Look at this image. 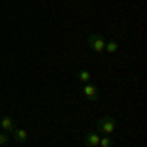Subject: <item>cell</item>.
I'll return each instance as SVG.
<instances>
[{
    "mask_svg": "<svg viewBox=\"0 0 147 147\" xmlns=\"http://www.w3.org/2000/svg\"><path fill=\"white\" fill-rule=\"evenodd\" d=\"M96 131L100 136H114L116 134V120L112 116H104L96 122Z\"/></svg>",
    "mask_w": 147,
    "mask_h": 147,
    "instance_id": "cell-1",
    "label": "cell"
},
{
    "mask_svg": "<svg viewBox=\"0 0 147 147\" xmlns=\"http://www.w3.org/2000/svg\"><path fill=\"white\" fill-rule=\"evenodd\" d=\"M86 43H88V49H92L96 55H104V45H106V39L98 34H90L88 35V39H86Z\"/></svg>",
    "mask_w": 147,
    "mask_h": 147,
    "instance_id": "cell-2",
    "label": "cell"
},
{
    "mask_svg": "<svg viewBox=\"0 0 147 147\" xmlns=\"http://www.w3.org/2000/svg\"><path fill=\"white\" fill-rule=\"evenodd\" d=\"M80 92H82L84 100H88V102H96V100H98V96H100V92H98V88H96L94 84H90V82L82 84V88H80Z\"/></svg>",
    "mask_w": 147,
    "mask_h": 147,
    "instance_id": "cell-3",
    "label": "cell"
},
{
    "mask_svg": "<svg viewBox=\"0 0 147 147\" xmlns=\"http://www.w3.org/2000/svg\"><path fill=\"white\" fill-rule=\"evenodd\" d=\"M10 137L14 141H18V143H26V141L30 139V134H28L26 127H14V131L10 134Z\"/></svg>",
    "mask_w": 147,
    "mask_h": 147,
    "instance_id": "cell-4",
    "label": "cell"
},
{
    "mask_svg": "<svg viewBox=\"0 0 147 147\" xmlns=\"http://www.w3.org/2000/svg\"><path fill=\"white\" fill-rule=\"evenodd\" d=\"M98 141H100V134L98 131H86L84 137H82V143L86 147H98Z\"/></svg>",
    "mask_w": 147,
    "mask_h": 147,
    "instance_id": "cell-5",
    "label": "cell"
},
{
    "mask_svg": "<svg viewBox=\"0 0 147 147\" xmlns=\"http://www.w3.org/2000/svg\"><path fill=\"white\" fill-rule=\"evenodd\" d=\"M0 127H2V131L12 134V131H14V127H16V120H14L12 116H4V118L0 120Z\"/></svg>",
    "mask_w": 147,
    "mask_h": 147,
    "instance_id": "cell-6",
    "label": "cell"
},
{
    "mask_svg": "<svg viewBox=\"0 0 147 147\" xmlns=\"http://www.w3.org/2000/svg\"><path fill=\"white\" fill-rule=\"evenodd\" d=\"M77 79H79L82 84H86V82H90L92 75H90V71H86V69H80L79 73H77Z\"/></svg>",
    "mask_w": 147,
    "mask_h": 147,
    "instance_id": "cell-7",
    "label": "cell"
},
{
    "mask_svg": "<svg viewBox=\"0 0 147 147\" xmlns=\"http://www.w3.org/2000/svg\"><path fill=\"white\" fill-rule=\"evenodd\" d=\"M118 51V43L114 41V39H108L106 41V45H104V53H110V55H114Z\"/></svg>",
    "mask_w": 147,
    "mask_h": 147,
    "instance_id": "cell-8",
    "label": "cell"
},
{
    "mask_svg": "<svg viewBox=\"0 0 147 147\" xmlns=\"http://www.w3.org/2000/svg\"><path fill=\"white\" fill-rule=\"evenodd\" d=\"M98 147H114V139H112L110 136H100Z\"/></svg>",
    "mask_w": 147,
    "mask_h": 147,
    "instance_id": "cell-9",
    "label": "cell"
},
{
    "mask_svg": "<svg viewBox=\"0 0 147 147\" xmlns=\"http://www.w3.org/2000/svg\"><path fill=\"white\" fill-rule=\"evenodd\" d=\"M10 141V134H6V131H0V147L6 145Z\"/></svg>",
    "mask_w": 147,
    "mask_h": 147,
    "instance_id": "cell-10",
    "label": "cell"
}]
</instances>
